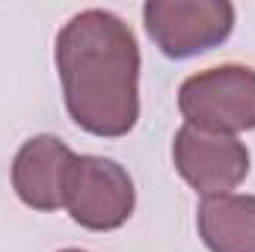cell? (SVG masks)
Instances as JSON below:
<instances>
[{
  "mask_svg": "<svg viewBox=\"0 0 255 252\" xmlns=\"http://www.w3.org/2000/svg\"><path fill=\"white\" fill-rule=\"evenodd\" d=\"M77 154L54 133L30 136L12 160V190L33 211L65 208V187Z\"/></svg>",
  "mask_w": 255,
  "mask_h": 252,
  "instance_id": "obj_6",
  "label": "cell"
},
{
  "mask_svg": "<svg viewBox=\"0 0 255 252\" xmlns=\"http://www.w3.org/2000/svg\"><path fill=\"white\" fill-rule=\"evenodd\" d=\"M178 110L184 125L199 130H255V68L229 63L190 74L178 89Z\"/></svg>",
  "mask_w": 255,
  "mask_h": 252,
  "instance_id": "obj_2",
  "label": "cell"
},
{
  "mask_svg": "<svg viewBox=\"0 0 255 252\" xmlns=\"http://www.w3.org/2000/svg\"><path fill=\"white\" fill-rule=\"evenodd\" d=\"M133 208L136 190L122 163L101 154H77L65 187V211L77 226L113 232L130 220Z\"/></svg>",
  "mask_w": 255,
  "mask_h": 252,
  "instance_id": "obj_4",
  "label": "cell"
},
{
  "mask_svg": "<svg viewBox=\"0 0 255 252\" xmlns=\"http://www.w3.org/2000/svg\"><path fill=\"white\" fill-rule=\"evenodd\" d=\"M54 60L71 122L92 136H125L139 119V45L107 9H83L57 33Z\"/></svg>",
  "mask_w": 255,
  "mask_h": 252,
  "instance_id": "obj_1",
  "label": "cell"
},
{
  "mask_svg": "<svg viewBox=\"0 0 255 252\" xmlns=\"http://www.w3.org/2000/svg\"><path fill=\"white\" fill-rule=\"evenodd\" d=\"M172 163L202 199L226 196L250 175V148L232 133L181 125L172 139Z\"/></svg>",
  "mask_w": 255,
  "mask_h": 252,
  "instance_id": "obj_5",
  "label": "cell"
},
{
  "mask_svg": "<svg viewBox=\"0 0 255 252\" xmlns=\"http://www.w3.org/2000/svg\"><path fill=\"white\" fill-rule=\"evenodd\" d=\"M60 252H86V250H60Z\"/></svg>",
  "mask_w": 255,
  "mask_h": 252,
  "instance_id": "obj_8",
  "label": "cell"
},
{
  "mask_svg": "<svg viewBox=\"0 0 255 252\" xmlns=\"http://www.w3.org/2000/svg\"><path fill=\"white\" fill-rule=\"evenodd\" d=\"M148 39L169 60H190L220 48L235 30L229 0H148L142 6Z\"/></svg>",
  "mask_w": 255,
  "mask_h": 252,
  "instance_id": "obj_3",
  "label": "cell"
},
{
  "mask_svg": "<svg viewBox=\"0 0 255 252\" xmlns=\"http://www.w3.org/2000/svg\"><path fill=\"white\" fill-rule=\"evenodd\" d=\"M196 229L208 252H255V196L226 193L202 199Z\"/></svg>",
  "mask_w": 255,
  "mask_h": 252,
  "instance_id": "obj_7",
  "label": "cell"
}]
</instances>
